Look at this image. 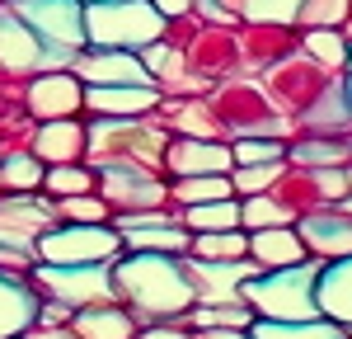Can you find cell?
<instances>
[{
  "instance_id": "6da1fadb",
  "label": "cell",
  "mask_w": 352,
  "mask_h": 339,
  "mask_svg": "<svg viewBox=\"0 0 352 339\" xmlns=\"http://www.w3.org/2000/svg\"><path fill=\"white\" fill-rule=\"evenodd\" d=\"M113 292L136 316V325L184 320L188 307L197 302L184 254H132V250H122L113 259Z\"/></svg>"
},
{
  "instance_id": "7a4b0ae2",
  "label": "cell",
  "mask_w": 352,
  "mask_h": 339,
  "mask_svg": "<svg viewBox=\"0 0 352 339\" xmlns=\"http://www.w3.org/2000/svg\"><path fill=\"white\" fill-rule=\"evenodd\" d=\"M164 132L151 118H94L89 123V146H85V165L104 170V165H136V170H155L160 174L164 156Z\"/></svg>"
},
{
  "instance_id": "3957f363",
  "label": "cell",
  "mask_w": 352,
  "mask_h": 339,
  "mask_svg": "<svg viewBox=\"0 0 352 339\" xmlns=\"http://www.w3.org/2000/svg\"><path fill=\"white\" fill-rule=\"evenodd\" d=\"M320 259H300L292 269H272L258 274L240 287V297L249 302L254 320H320L315 311V278H320Z\"/></svg>"
},
{
  "instance_id": "277c9868",
  "label": "cell",
  "mask_w": 352,
  "mask_h": 339,
  "mask_svg": "<svg viewBox=\"0 0 352 339\" xmlns=\"http://www.w3.org/2000/svg\"><path fill=\"white\" fill-rule=\"evenodd\" d=\"M28 287L47 302H61L71 311H89V307H113V264H38L28 269Z\"/></svg>"
},
{
  "instance_id": "5b68a950",
  "label": "cell",
  "mask_w": 352,
  "mask_h": 339,
  "mask_svg": "<svg viewBox=\"0 0 352 339\" xmlns=\"http://www.w3.org/2000/svg\"><path fill=\"white\" fill-rule=\"evenodd\" d=\"M118 254H122V236L113 231V222H104V226L56 222L33 245L38 264H113Z\"/></svg>"
},
{
  "instance_id": "8992f818",
  "label": "cell",
  "mask_w": 352,
  "mask_h": 339,
  "mask_svg": "<svg viewBox=\"0 0 352 339\" xmlns=\"http://www.w3.org/2000/svg\"><path fill=\"white\" fill-rule=\"evenodd\" d=\"M94 194L113 207V217L155 212V207H169V179L136 165H104L94 170Z\"/></svg>"
},
{
  "instance_id": "52a82bcc",
  "label": "cell",
  "mask_w": 352,
  "mask_h": 339,
  "mask_svg": "<svg viewBox=\"0 0 352 339\" xmlns=\"http://www.w3.org/2000/svg\"><path fill=\"white\" fill-rule=\"evenodd\" d=\"M113 231L122 236V250H132V254H188V245H192V231H184L179 207L113 217Z\"/></svg>"
},
{
  "instance_id": "ba28073f",
  "label": "cell",
  "mask_w": 352,
  "mask_h": 339,
  "mask_svg": "<svg viewBox=\"0 0 352 339\" xmlns=\"http://www.w3.org/2000/svg\"><path fill=\"white\" fill-rule=\"evenodd\" d=\"M160 24L164 19L146 5H89V14H85V33L99 48H122V52L155 43Z\"/></svg>"
},
{
  "instance_id": "9c48e42d",
  "label": "cell",
  "mask_w": 352,
  "mask_h": 339,
  "mask_svg": "<svg viewBox=\"0 0 352 339\" xmlns=\"http://www.w3.org/2000/svg\"><path fill=\"white\" fill-rule=\"evenodd\" d=\"M47 226H56V217L43 194H0V245L5 250L33 254Z\"/></svg>"
},
{
  "instance_id": "30bf717a",
  "label": "cell",
  "mask_w": 352,
  "mask_h": 339,
  "mask_svg": "<svg viewBox=\"0 0 352 339\" xmlns=\"http://www.w3.org/2000/svg\"><path fill=\"white\" fill-rule=\"evenodd\" d=\"M230 141L221 137H169L160 156L164 179H188V174H230Z\"/></svg>"
},
{
  "instance_id": "8fae6325",
  "label": "cell",
  "mask_w": 352,
  "mask_h": 339,
  "mask_svg": "<svg viewBox=\"0 0 352 339\" xmlns=\"http://www.w3.org/2000/svg\"><path fill=\"white\" fill-rule=\"evenodd\" d=\"M292 226H296L305 254L320 259V264H329V259H348L352 254V217L338 207V203H333V207H315V212L296 217Z\"/></svg>"
},
{
  "instance_id": "7c38bea8",
  "label": "cell",
  "mask_w": 352,
  "mask_h": 339,
  "mask_svg": "<svg viewBox=\"0 0 352 339\" xmlns=\"http://www.w3.org/2000/svg\"><path fill=\"white\" fill-rule=\"evenodd\" d=\"M24 109L33 123H52V118H76L85 109V85L76 81V71H47L28 85Z\"/></svg>"
},
{
  "instance_id": "4fadbf2b",
  "label": "cell",
  "mask_w": 352,
  "mask_h": 339,
  "mask_svg": "<svg viewBox=\"0 0 352 339\" xmlns=\"http://www.w3.org/2000/svg\"><path fill=\"white\" fill-rule=\"evenodd\" d=\"M85 146H89V123H80V118L33 123V132H28V151L43 165H80Z\"/></svg>"
},
{
  "instance_id": "5bb4252c",
  "label": "cell",
  "mask_w": 352,
  "mask_h": 339,
  "mask_svg": "<svg viewBox=\"0 0 352 339\" xmlns=\"http://www.w3.org/2000/svg\"><path fill=\"white\" fill-rule=\"evenodd\" d=\"M155 85H85V113L89 118H151L160 109Z\"/></svg>"
},
{
  "instance_id": "9a60e30c",
  "label": "cell",
  "mask_w": 352,
  "mask_h": 339,
  "mask_svg": "<svg viewBox=\"0 0 352 339\" xmlns=\"http://www.w3.org/2000/svg\"><path fill=\"white\" fill-rule=\"evenodd\" d=\"M184 264H188V282H192V292H197V302H230V297H240V287L249 278H258L254 259L212 264V259H188L184 254Z\"/></svg>"
},
{
  "instance_id": "2e32d148",
  "label": "cell",
  "mask_w": 352,
  "mask_h": 339,
  "mask_svg": "<svg viewBox=\"0 0 352 339\" xmlns=\"http://www.w3.org/2000/svg\"><path fill=\"white\" fill-rule=\"evenodd\" d=\"M76 81L80 85H151V71L141 66L136 52L122 48H99L76 61Z\"/></svg>"
},
{
  "instance_id": "e0dca14e",
  "label": "cell",
  "mask_w": 352,
  "mask_h": 339,
  "mask_svg": "<svg viewBox=\"0 0 352 339\" xmlns=\"http://www.w3.org/2000/svg\"><path fill=\"white\" fill-rule=\"evenodd\" d=\"M315 311L320 320L348 330L352 325V254L348 259H329L315 278Z\"/></svg>"
},
{
  "instance_id": "ac0fdd59",
  "label": "cell",
  "mask_w": 352,
  "mask_h": 339,
  "mask_svg": "<svg viewBox=\"0 0 352 339\" xmlns=\"http://www.w3.org/2000/svg\"><path fill=\"white\" fill-rule=\"evenodd\" d=\"M19 10L38 24V33H47V38H52V48L61 56L85 43V19L76 14V5H71V0H24Z\"/></svg>"
},
{
  "instance_id": "d6986e66",
  "label": "cell",
  "mask_w": 352,
  "mask_h": 339,
  "mask_svg": "<svg viewBox=\"0 0 352 339\" xmlns=\"http://www.w3.org/2000/svg\"><path fill=\"white\" fill-rule=\"evenodd\" d=\"M244 236H249V259L258 264V274H272V269H292V264H300V259H310L292 222L268 226V231H244Z\"/></svg>"
},
{
  "instance_id": "ffe728a7",
  "label": "cell",
  "mask_w": 352,
  "mask_h": 339,
  "mask_svg": "<svg viewBox=\"0 0 352 339\" xmlns=\"http://www.w3.org/2000/svg\"><path fill=\"white\" fill-rule=\"evenodd\" d=\"M38 316V292L28 287V278L5 274L0 269V339H19Z\"/></svg>"
},
{
  "instance_id": "44dd1931",
  "label": "cell",
  "mask_w": 352,
  "mask_h": 339,
  "mask_svg": "<svg viewBox=\"0 0 352 339\" xmlns=\"http://www.w3.org/2000/svg\"><path fill=\"white\" fill-rule=\"evenodd\" d=\"M71 339H136V316L122 302H113V307H89V311H76L71 316Z\"/></svg>"
},
{
  "instance_id": "7402d4cb",
  "label": "cell",
  "mask_w": 352,
  "mask_h": 339,
  "mask_svg": "<svg viewBox=\"0 0 352 339\" xmlns=\"http://www.w3.org/2000/svg\"><path fill=\"white\" fill-rule=\"evenodd\" d=\"M184 325L188 330H249L254 325V311H249L244 297H230V302H192Z\"/></svg>"
},
{
  "instance_id": "603a6c76",
  "label": "cell",
  "mask_w": 352,
  "mask_h": 339,
  "mask_svg": "<svg viewBox=\"0 0 352 339\" xmlns=\"http://www.w3.org/2000/svg\"><path fill=\"white\" fill-rule=\"evenodd\" d=\"M43 161L28 146H10L0 151V194H38L43 189Z\"/></svg>"
},
{
  "instance_id": "cb8c5ba5",
  "label": "cell",
  "mask_w": 352,
  "mask_h": 339,
  "mask_svg": "<svg viewBox=\"0 0 352 339\" xmlns=\"http://www.w3.org/2000/svg\"><path fill=\"white\" fill-rule=\"evenodd\" d=\"M38 61H43L38 33L24 28L19 19H10V14L0 10V66H10V71H28V66H38Z\"/></svg>"
},
{
  "instance_id": "d4e9b609",
  "label": "cell",
  "mask_w": 352,
  "mask_h": 339,
  "mask_svg": "<svg viewBox=\"0 0 352 339\" xmlns=\"http://www.w3.org/2000/svg\"><path fill=\"white\" fill-rule=\"evenodd\" d=\"M235 198L230 174H188V179H169V207H197V203H217Z\"/></svg>"
},
{
  "instance_id": "484cf974",
  "label": "cell",
  "mask_w": 352,
  "mask_h": 339,
  "mask_svg": "<svg viewBox=\"0 0 352 339\" xmlns=\"http://www.w3.org/2000/svg\"><path fill=\"white\" fill-rule=\"evenodd\" d=\"M184 231H240V198H217V203H197V207H179Z\"/></svg>"
},
{
  "instance_id": "4316f807",
  "label": "cell",
  "mask_w": 352,
  "mask_h": 339,
  "mask_svg": "<svg viewBox=\"0 0 352 339\" xmlns=\"http://www.w3.org/2000/svg\"><path fill=\"white\" fill-rule=\"evenodd\" d=\"M188 259H212V264L249 259V236L244 231H197L188 245Z\"/></svg>"
},
{
  "instance_id": "83f0119b",
  "label": "cell",
  "mask_w": 352,
  "mask_h": 339,
  "mask_svg": "<svg viewBox=\"0 0 352 339\" xmlns=\"http://www.w3.org/2000/svg\"><path fill=\"white\" fill-rule=\"evenodd\" d=\"M38 194L56 203V198H76V194H94V165H47L43 170V189Z\"/></svg>"
},
{
  "instance_id": "f1b7e54d",
  "label": "cell",
  "mask_w": 352,
  "mask_h": 339,
  "mask_svg": "<svg viewBox=\"0 0 352 339\" xmlns=\"http://www.w3.org/2000/svg\"><path fill=\"white\" fill-rule=\"evenodd\" d=\"M52 217L71 222V226H104V222H113V207L99 194H76V198H56Z\"/></svg>"
},
{
  "instance_id": "f546056e",
  "label": "cell",
  "mask_w": 352,
  "mask_h": 339,
  "mask_svg": "<svg viewBox=\"0 0 352 339\" xmlns=\"http://www.w3.org/2000/svg\"><path fill=\"white\" fill-rule=\"evenodd\" d=\"M338 325L329 320H254L249 339H333Z\"/></svg>"
},
{
  "instance_id": "4dcf8cb0",
  "label": "cell",
  "mask_w": 352,
  "mask_h": 339,
  "mask_svg": "<svg viewBox=\"0 0 352 339\" xmlns=\"http://www.w3.org/2000/svg\"><path fill=\"white\" fill-rule=\"evenodd\" d=\"M230 161L235 165H282L287 161V137H230Z\"/></svg>"
},
{
  "instance_id": "1f68e13d",
  "label": "cell",
  "mask_w": 352,
  "mask_h": 339,
  "mask_svg": "<svg viewBox=\"0 0 352 339\" xmlns=\"http://www.w3.org/2000/svg\"><path fill=\"white\" fill-rule=\"evenodd\" d=\"M282 222H287V212L268 194L240 198V231H268V226H282Z\"/></svg>"
},
{
  "instance_id": "d6a6232c",
  "label": "cell",
  "mask_w": 352,
  "mask_h": 339,
  "mask_svg": "<svg viewBox=\"0 0 352 339\" xmlns=\"http://www.w3.org/2000/svg\"><path fill=\"white\" fill-rule=\"evenodd\" d=\"M282 165H287V161H282ZM282 165H235L230 170V189H235V198L268 194L272 184H277V174H282Z\"/></svg>"
},
{
  "instance_id": "836d02e7",
  "label": "cell",
  "mask_w": 352,
  "mask_h": 339,
  "mask_svg": "<svg viewBox=\"0 0 352 339\" xmlns=\"http://www.w3.org/2000/svg\"><path fill=\"white\" fill-rule=\"evenodd\" d=\"M305 52L315 56L324 71H338L343 61H348V43L338 38V33H329V28H320V33H310L305 38Z\"/></svg>"
},
{
  "instance_id": "e575fe53",
  "label": "cell",
  "mask_w": 352,
  "mask_h": 339,
  "mask_svg": "<svg viewBox=\"0 0 352 339\" xmlns=\"http://www.w3.org/2000/svg\"><path fill=\"white\" fill-rule=\"evenodd\" d=\"M136 339H192V330L184 320H160V325H141Z\"/></svg>"
},
{
  "instance_id": "d590c367",
  "label": "cell",
  "mask_w": 352,
  "mask_h": 339,
  "mask_svg": "<svg viewBox=\"0 0 352 339\" xmlns=\"http://www.w3.org/2000/svg\"><path fill=\"white\" fill-rule=\"evenodd\" d=\"M71 316H76L71 307H61V302H47V297H38V316H33V325H71Z\"/></svg>"
},
{
  "instance_id": "8d00e7d4",
  "label": "cell",
  "mask_w": 352,
  "mask_h": 339,
  "mask_svg": "<svg viewBox=\"0 0 352 339\" xmlns=\"http://www.w3.org/2000/svg\"><path fill=\"white\" fill-rule=\"evenodd\" d=\"M19 339H71V330L66 325H28Z\"/></svg>"
},
{
  "instance_id": "74e56055",
  "label": "cell",
  "mask_w": 352,
  "mask_h": 339,
  "mask_svg": "<svg viewBox=\"0 0 352 339\" xmlns=\"http://www.w3.org/2000/svg\"><path fill=\"white\" fill-rule=\"evenodd\" d=\"M192 339H249V330H192Z\"/></svg>"
},
{
  "instance_id": "f35d334b",
  "label": "cell",
  "mask_w": 352,
  "mask_h": 339,
  "mask_svg": "<svg viewBox=\"0 0 352 339\" xmlns=\"http://www.w3.org/2000/svg\"><path fill=\"white\" fill-rule=\"evenodd\" d=\"M184 10H188V0H155V14H184Z\"/></svg>"
},
{
  "instance_id": "ab89813d",
  "label": "cell",
  "mask_w": 352,
  "mask_h": 339,
  "mask_svg": "<svg viewBox=\"0 0 352 339\" xmlns=\"http://www.w3.org/2000/svg\"><path fill=\"white\" fill-rule=\"evenodd\" d=\"M343 104H348V109H352V85H348V90H343Z\"/></svg>"
},
{
  "instance_id": "60d3db41",
  "label": "cell",
  "mask_w": 352,
  "mask_h": 339,
  "mask_svg": "<svg viewBox=\"0 0 352 339\" xmlns=\"http://www.w3.org/2000/svg\"><path fill=\"white\" fill-rule=\"evenodd\" d=\"M343 66H348V71H352V52H348V61H343Z\"/></svg>"
},
{
  "instance_id": "b9f144b4",
  "label": "cell",
  "mask_w": 352,
  "mask_h": 339,
  "mask_svg": "<svg viewBox=\"0 0 352 339\" xmlns=\"http://www.w3.org/2000/svg\"><path fill=\"white\" fill-rule=\"evenodd\" d=\"M333 339H348V335H343V330H338V335H333Z\"/></svg>"
},
{
  "instance_id": "7bdbcfd3",
  "label": "cell",
  "mask_w": 352,
  "mask_h": 339,
  "mask_svg": "<svg viewBox=\"0 0 352 339\" xmlns=\"http://www.w3.org/2000/svg\"><path fill=\"white\" fill-rule=\"evenodd\" d=\"M343 335H348V339H352V325H348V330H343Z\"/></svg>"
},
{
  "instance_id": "ee69618b",
  "label": "cell",
  "mask_w": 352,
  "mask_h": 339,
  "mask_svg": "<svg viewBox=\"0 0 352 339\" xmlns=\"http://www.w3.org/2000/svg\"><path fill=\"white\" fill-rule=\"evenodd\" d=\"M348 174H352V165H348Z\"/></svg>"
}]
</instances>
